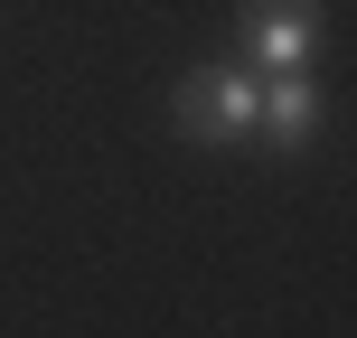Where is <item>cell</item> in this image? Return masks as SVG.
I'll list each match as a JSON object with an SVG mask.
<instances>
[{
  "label": "cell",
  "mask_w": 357,
  "mask_h": 338,
  "mask_svg": "<svg viewBox=\"0 0 357 338\" xmlns=\"http://www.w3.org/2000/svg\"><path fill=\"white\" fill-rule=\"evenodd\" d=\"M169 123H178V141H197V151L245 141V132H254V85L226 75V66H197L188 85L169 94Z\"/></svg>",
  "instance_id": "1"
},
{
  "label": "cell",
  "mask_w": 357,
  "mask_h": 338,
  "mask_svg": "<svg viewBox=\"0 0 357 338\" xmlns=\"http://www.w3.org/2000/svg\"><path fill=\"white\" fill-rule=\"evenodd\" d=\"M254 123H264L273 151H310V132H320V94L301 85V66L273 75V94H254Z\"/></svg>",
  "instance_id": "2"
},
{
  "label": "cell",
  "mask_w": 357,
  "mask_h": 338,
  "mask_svg": "<svg viewBox=\"0 0 357 338\" xmlns=\"http://www.w3.org/2000/svg\"><path fill=\"white\" fill-rule=\"evenodd\" d=\"M254 56L273 75H291L310 56V0H254Z\"/></svg>",
  "instance_id": "3"
}]
</instances>
